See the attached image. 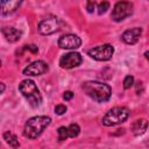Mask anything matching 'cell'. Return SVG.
<instances>
[{"label": "cell", "mask_w": 149, "mask_h": 149, "mask_svg": "<svg viewBox=\"0 0 149 149\" xmlns=\"http://www.w3.org/2000/svg\"><path fill=\"white\" fill-rule=\"evenodd\" d=\"M24 49H27V50H30L33 54H36L37 51H38V48L36 47V45H34V44H29V45H24Z\"/></svg>", "instance_id": "23"}, {"label": "cell", "mask_w": 149, "mask_h": 149, "mask_svg": "<svg viewBox=\"0 0 149 149\" xmlns=\"http://www.w3.org/2000/svg\"><path fill=\"white\" fill-rule=\"evenodd\" d=\"M144 56H146V58L149 61V51H146V52H144Z\"/></svg>", "instance_id": "25"}, {"label": "cell", "mask_w": 149, "mask_h": 149, "mask_svg": "<svg viewBox=\"0 0 149 149\" xmlns=\"http://www.w3.org/2000/svg\"><path fill=\"white\" fill-rule=\"evenodd\" d=\"M65 112H66V106H65V105H62V104L56 105V107H55V113H56L57 115H63Z\"/></svg>", "instance_id": "20"}, {"label": "cell", "mask_w": 149, "mask_h": 149, "mask_svg": "<svg viewBox=\"0 0 149 149\" xmlns=\"http://www.w3.org/2000/svg\"><path fill=\"white\" fill-rule=\"evenodd\" d=\"M22 2L21 1H1L0 2V6H1V15L2 16H6V15H9L12 13H14L21 5Z\"/></svg>", "instance_id": "14"}, {"label": "cell", "mask_w": 149, "mask_h": 149, "mask_svg": "<svg viewBox=\"0 0 149 149\" xmlns=\"http://www.w3.org/2000/svg\"><path fill=\"white\" fill-rule=\"evenodd\" d=\"M109 8V2L107 1H102V2H99L98 3V13L101 15L104 13H106V10Z\"/></svg>", "instance_id": "19"}, {"label": "cell", "mask_w": 149, "mask_h": 149, "mask_svg": "<svg viewBox=\"0 0 149 149\" xmlns=\"http://www.w3.org/2000/svg\"><path fill=\"white\" fill-rule=\"evenodd\" d=\"M73 92H71V91H65L64 92V94H63V99L64 100H66V101H69V100H71L72 98H73Z\"/></svg>", "instance_id": "22"}, {"label": "cell", "mask_w": 149, "mask_h": 149, "mask_svg": "<svg viewBox=\"0 0 149 149\" xmlns=\"http://www.w3.org/2000/svg\"><path fill=\"white\" fill-rule=\"evenodd\" d=\"M113 54H114V47L112 44H108V43L93 47L87 51V55L91 58L99 61V62L109 61L113 57Z\"/></svg>", "instance_id": "6"}, {"label": "cell", "mask_w": 149, "mask_h": 149, "mask_svg": "<svg viewBox=\"0 0 149 149\" xmlns=\"http://www.w3.org/2000/svg\"><path fill=\"white\" fill-rule=\"evenodd\" d=\"M141 35H142V28L141 27H134V28L125 30L121 35V40L126 44L133 45V44H136L139 42Z\"/></svg>", "instance_id": "11"}, {"label": "cell", "mask_w": 149, "mask_h": 149, "mask_svg": "<svg viewBox=\"0 0 149 149\" xmlns=\"http://www.w3.org/2000/svg\"><path fill=\"white\" fill-rule=\"evenodd\" d=\"M68 130H69V137L71 139H74L79 135L80 133V127L77 125V123H71L69 127H68Z\"/></svg>", "instance_id": "16"}, {"label": "cell", "mask_w": 149, "mask_h": 149, "mask_svg": "<svg viewBox=\"0 0 149 149\" xmlns=\"http://www.w3.org/2000/svg\"><path fill=\"white\" fill-rule=\"evenodd\" d=\"M2 137H3L5 142H6L10 148L16 149V148H19V147H20V142H19V140H17L16 135H15V134H13L12 132L6 130V132L2 134Z\"/></svg>", "instance_id": "15"}, {"label": "cell", "mask_w": 149, "mask_h": 149, "mask_svg": "<svg viewBox=\"0 0 149 149\" xmlns=\"http://www.w3.org/2000/svg\"><path fill=\"white\" fill-rule=\"evenodd\" d=\"M57 44L61 49H78L81 45V40L74 34H64L58 38Z\"/></svg>", "instance_id": "10"}, {"label": "cell", "mask_w": 149, "mask_h": 149, "mask_svg": "<svg viewBox=\"0 0 149 149\" xmlns=\"http://www.w3.org/2000/svg\"><path fill=\"white\" fill-rule=\"evenodd\" d=\"M83 62V57L79 52L71 51L68 54H64L59 58V66L62 69H73L80 65Z\"/></svg>", "instance_id": "8"}, {"label": "cell", "mask_w": 149, "mask_h": 149, "mask_svg": "<svg viewBox=\"0 0 149 149\" xmlns=\"http://www.w3.org/2000/svg\"><path fill=\"white\" fill-rule=\"evenodd\" d=\"M148 126H149L148 120H146L143 118H140V119H136L135 121H133L130 123V132L133 133V135L140 136V135L146 133Z\"/></svg>", "instance_id": "12"}, {"label": "cell", "mask_w": 149, "mask_h": 149, "mask_svg": "<svg viewBox=\"0 0 149 149\" xmlns=\"http://www.w3.org/2000/svg\"><path fill=\"white\" fill-rule=\"evenodd\" d=\"M51 123V118L47 115H37L28 119L23 128V135L30 140L37 139L43 130Z\"/></svg>", "instance_id": "2"}, {"label": "cell", "mask_w": 149, "mask_h": 149, "mask_svg": "<svg viewBox=\"0 0 149 149\" xmlns=\"http://www.w3.org/2000/svg\"><path fill=\"white\" fill-rule=\"evenodd\" d=\"M1 31H2V35L5 36V38L9 43L17 42L22 36V31L17 28H14V27H3Z\"/></svg>", "instance_id": "13"}, {"label": "cell", "mask_w": 149, "mask_h": 149, "mask_svg": "<svg viewBox=\"0 0 149 149\" xmlns=\"http://www.w3.org/2000/svg\"><path fill=\"white\" fill-rule=\"evenodd\" d=\"M133 85H134V77L130 76V74L126 76L125 79H123V88L125 90H129Z\"/></svg>", "instance_id": "18"}, {"label": "cell", "mask_w": 149, "mask_h": 149, "mask_svg": "<svg viewBox=\"0 0 149 149\" xmlns=\"http://www.w3.org/2000/svg\"><path fill=\"white\" fill-rule=\"evenodd\" d=\"M0 85H1V93H3V91H5V84H3V83H1Z\"/></svg>", "instance_id": "24"}, {"label": "cell", "mask_w": 149, "mask_h": 149, "mask_svg": "<svg viewBox=\"0 0 149 149\" xmlns=\"http://www.w3.org/2000/svg\"><path fill=\"white\" fill-rule=\"evenodd\" d=\"M57 133H58V141H64V140H66L69 137L68 127H64V126L59 127L58 130H57Z\"/></svg>", "instance_id": "17"}, {"label": "cell", "mask_w": 149, "mask_h": 149, "mask_svg": "<svg viewBox=\"0 0 149 149\" xmlns=\"http://www.w3.org/2000/svg\"><path fill=\"white\" fill-rule=\"evenodd\" d=\"M19 91L21 94L27 99L29 105L33 108H36L42 102V95L40 93V90L34 80L31 79H24L19 84Z\"/></svg>", "instance_id": "3"}, {"label": "cell", "mask_w": 149, "mask_h": 149, "mask_svg": "<svg viewBox=\"0 0 149 149\" xmlns=\"http://www.w3.org/2000/svg\"><path fill=\"white\" fill-rule=\"evenodd\" d=\"M59 29V19L55 15H49L44 17L37 26V30L41 35L48 36L56 33Z\"/></svg>", "instance_id": "7"}, {"label": "cell", "mask_w": 149, "mask_h": 149, "mask_svg": "<svg viewBox=\"0 0 149 149\" xmlns=\"http://www.w3.org/2000/svg\"><path fill=\"white\" fill-rule=\"evenodd\" d=\"M129 115H130L129 108H127L125 106H115V107L111 108L104 115L101 122L106 127H112V126L120 125V123L125 122L129 118Z\"/></svg>", "instance_id": "4"}, {"label": "cell", "mask_w": 149, "mask_h": 149, "mask_svg": "<svg viewBox=\"0 0 149 149\" xmlns=\"http://www.w3.org/2000/svg\"><path fill=\"white\" fill-rule=\"evenodd\" d=\"M48 71H49L48 63L38 59V61H35V62L30 63L29 65H27L22 70V73L24 76H41V74L47 73Z\"/></svg>", "instance_id": "9"}, {"label": "cell", "mask_w": 149, "mask_h": 149, "mask_svg": "<svg viewBox=\"0 0 149 149\" xmlns=\"http://www.w3.org/2000/svg\"><path fill=\"white\" fill-rule=\"evenodd\" d=\"M94 7H95V2L94 1H87L86 2V9L88 13H93L94 12Z\"/></svg>", "instance_id": "21"}, {"label": "cell", "mask_w": 149, "mask_h": 149, "mask_svg": "<svg viewBox=\"0 0 149 149\" xmlns=\"http://www.w3.org/2000/svg\"><path fill=\"white\" fill-rule=\"evenodd\" d=\"M81 90L86 93L91 99L97 102H105L109 100L112 95V88L108 84L98 81V80H88L83 83Z\"/></svg>", "instance_id": "1"}, {"label": "cell", "mask_w": 149, "mask_h": 149, "mask_svg": "<svg viewBox=\"0 0 149 149\" xmlns=\"http://www.w3.org/2000/svg\"><path fill=\"white\" fill-rule=\"evenodd\" d=\"M134 10V5L130 1H119L114 5L112 13H111V19L115 22H121L126 17L130 16Z\"/></svg>", "instance_id": "5"}]
</instances>
